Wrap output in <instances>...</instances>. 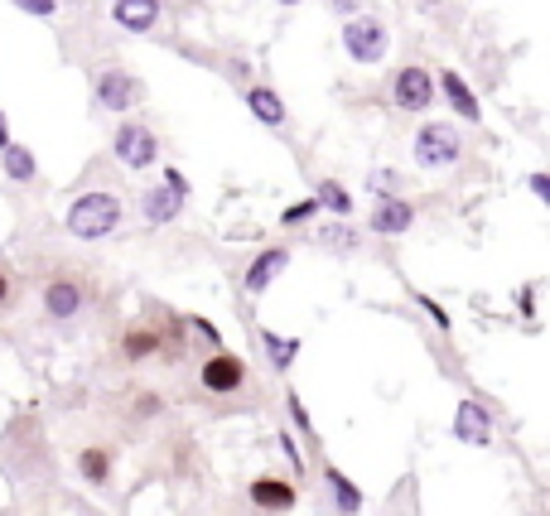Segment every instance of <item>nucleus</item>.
Returning <instances> with one entry per match:
<instances>
[{
  "instance_id": "obj_35",
  "label": "nucleus",
  "mask_w": 550,
  "mask_h": 516,
  "mask_svg": "<svg viewBox=\"0 0 550 516\" xmlns=\"http://www.w3.org/2000/svg\"><path fill=\"white\" fill-rule=\"evenodd\" d=\"M10 145V121H5V111H0V150Z\"/></svg>"
},
{
  "instance_id": "obj_11",
  "label": "nucleus",
  "mask_w": 550,
  "mask_h": 516,
  "mask_svg": "<svg viewBox=\"0 0 550 516\" xmlns=\"http://www.w3.org/2000/svg\"><path fill=\"white\" fill-rule=\"evenodd\" d=\"M44 314L58 319V324H68L73 314H83V285L68 280V275L49 280V285H44Z\"/></svg>"
},
{
  "instance_id": "obj_26",
  "label": "nucleus",
  "mask_w": 550,
  "mask_h": 516,
  "mask_svg": "<svg viewBox=\"0 0 550 516\" xmlns=\"http://www.w3.org/2000/svg\"><path fill=\"white\" fill-rule=\"evenodd\" d=\"M372 189H377V198H396V189H401V174L377 169V174H372Z\"/></svg>"
},
{
  "instance_id": "obj_21",
  "label": "nucleus",
  "mask_w": 550,
  "mask_h": 516,
  "mask_svg": "<svg viewBox=\"0 0 550 516\" xmlns=\"http://www.w3.org/2000/svg\"><path fill=\"white\" fill-rule=\"evenodd\" d=\"M314 203H319V208H329L333 218H353V193L343 189L338 179H324V184L314 189Z\"/></svg>"
},
{
  "instance_id": "obj_38",
  "label": "nucleus",
  "mask_w": 550,
  "mask_h": 516,
  "mask_svg": "<svg viewBox=\"0 0 550 516\" xmlns=\"http://www.w3.org/2000/svg\"><path fill=\"white\" fill-rule=\"evenodd\" d=\"M275 5H304V0H275Z\"/></svg>"
},
{
  "instance_id": "obj_36",
  "label": "nucleus",
  "mask_w": 550,
  "mask_h": 516,
  "mask_svg": "<svg viewBox=\"0 0 550 516\" xmlns=\"http://www.w3.org/2000/svg\"><path fill=\"white\" fill-rule=\"evenodd\" d=\"M5 299H10V275L0 271V304H5Z\"/></svg>"
},
{
  "instance_id": "obj_25",
  "label": "nucleus",
  "mask_w": 550,
  "mask_h": 516,
  "mask_svg": "<svg viewBox=\"0 0 550 516\" xmlns=\"http://www.w3.org/2000/svg\"><path fill=\"white\" fill-rule=\"evenodd\" d=\"M10 5H20V10L34 15V20H54L58 15V0H10Z\"/></svg>"
},
{
  "instance_id": "obj_12",
  "label": "nucleus",
  "mask_w": 550,
  "mask_h": 516,
  "mask_svg": "<svg viewBox=\"0 0 550 516\" xmlns=\"http://www.w3.org/2000/svg\"><path fill=\"white\" fill-rule=\"evenodd\" d=\"M372 232L377 237H401V232H411L415 222V208L406 198H377V208H372Z\"/></svg>"
},
{
  "instance_id": "obj_2",
  "label": "nucleus",
  "mask_w": 550,
  "mask_h": 516,
  "mask_svg": "<svg viewBox=\"0 0 550 516\" xmlns=\"http://www.w3.org/2000/svg\"><path fill=\"white\" fill-rule=\"evenodd\" d=\"M411 155L420 169H449V164L464 160V140H459V131H454L449 121H425V126L415 131Z\"/></svg>"
},
{
  "instance_id": "obj_19",
  "label": "nucleus",
  "mask_w": 550,
  "mask_h": 516,
  "mask_svg": "<svg viewBox=\"0 0 550 516\" xmlns=\"http://www.w3.org/2000/svg\"><path fill=\"white\" fill-rule=\"evenodd\" d=\"M261 348L271 353L275 372H290V367H295V357H300V338H280L275 328H261Z\"/></svg>"
},
{
  "instance_id": "obj_4",
  "label": "nucleus",
  "mask_w": 550,
  "mask_h": 516,
  "mask_svg": "<svg viewBox=\"0 0 550 516\" xmlns=\"http://www.w3.org/2000/svg\"><path fill=\"white\" fill-rule=\"evenodd\" d=\"M111 150H116V160L126 164V169H150V164H160V140H155L150 126H140V121H121L116 136H111Z\"/></svg>"
},
{
  "instance_id": "obj_18",
  "label": "nucleus",
  "mask_w": 550,
  "mask_h": 516,
  "mask_svg": "<svg viewBox=\"0 0 550 516\" xmlns=\"http://www.w3.org/2000/svg\"><path fill=\"white\" fill-rule=\"evenodd\" d=\"M0 164H5L10 184H29V179L39 174V164H34V150H29V145H15V140L0 150Z\"/></svg>"
},
{
  "instance_id": "obj_28",
  "label": "nucleus",
  "mask_w": 550,
  "mask_h": 516,
  "mask_svg": "<svg viewBox=\"0 0 550 516\" xmlns=\"http://www.w3.org/2000/svg\"><path fill=\"white\" fill-rule=\"evenodd\" d=\"M415 304H420V309H425V314H430V319H435L440 328H449V314H444V304H435V299L425 295V290H415Z\"/></svg>"
},
{
  "instance_id": "obj_29",
  "label": "nucleus",
  "mask_w": 550,
  "mask_h": 516,
  "mask_svg": "<svg viewBox=\"0 0 550 516\" xmlns=\"http://www.w3.org/2000/svg\"><path fill=\"white\" fill-rule=\"evenodd\" d=\"M189 328H193V333H198V338H208V343L218 348V328L208 324V319H189Z\"/></svg>"
},
{
  "instance_id": "obj_9",
  "label": "nucleus",
  "mask_w": 550,
  "mask_h": 516,
  "mask_svg": "<svg viewBox=\"0 0 550 516\" xmlns=\"http://www.w3.org/2000/svg\"><path fill=\"white\" fill-rule=\"evenodd\" d=\"M251 507H261V512H271V516H285L295 502H300V488L295 483H280V478H251Z\"/></svg>"
},
{
  "instance_id": "obj_1",
  "label": "nucleus",
  "mask_w": 550,
  "mask_h": 516,
  "mask_svg": "<svg viewBox=\"0 0 550 516\" xmlns=\"http://www.w3.org/2000/svg\"><path fill=\"white\" fill-rule=\"evenodd\" d=\"M121 227V198L107 189H92L83 198H73V208H68V232L78 237V242H102Z\"/></svg>"
},
{
  "instance_id": "obj_24",
  "label": "nucleus",
  "mask_w": 550,
  "mask_h": 516,
  "mask_svg": "<svg viewBox=\"0 0 550 516\" xmlns=\"http://www.w3.org/2000/svg\"><path fill=\"white\" fill-rule=\"evenodd\" d=\"M285 406H290V420H295V430H304V435H319V430H314V420H309V410H304V401L295 396V391L285 396Z\"/></svg>"
},
{
  "instance_id": "obj_5",
  "label": "nucleus",
  "mask_w": 550,
  "mask_h": 516,
  "mask_svg": "<svg viewBox=\"0 0 550 516\" xmlns=\"http://www.w3.org/2000/svg\"><path fill=\"white\" fill-rule=\"evenodd\" d=\"M92 92H97V107L121 111V116H126V111H131L140 97H145L140 78H136V73H126V68H107V73H97Z\"/></svg>"
},
{
  "instance_id": "obj_22",
  "label": "nucleus",
  "mask_w": 550,
  "mask_h": 516,
  "mask_svg": "<svg viewBox=\"0 0 550 516\" xmlns=\"http://www.w3.org/2000/svg\"><path fill=\"white\" fill-rule=\"evenodd\" d=\"M78 473H83L92 488H107V478H111V454H107V449H83V454H78Z\"/></svg>"
},
{
  "instance_id": "obj_23",
  "label": "nucleus",
  "mask_w": 550,
  "mask_h": 516,
  "mask_svg": "<svg viewBox=\"0 0 550 516\" xmlns=\"http://www.w3.org/2000/svg\"><path fill=\"white\" fill-rule=\"evenodd\" d=\"M319 242L329 246V251H358V237H353V227H343V222H333V227H319Z\"/></svg>"
},
{
  "instance_id": "obj_37",
  "label": "nucleus",
  "mask_w": 550,
  "mask_h": 516,
  "mask_svg": "<svg viewBox=\"0 0 550 516\" xmlns=\"http://www.w3.org/2000/svg\"><path fill=\"white\" fill-rule=\"evenodd\" d=\"M415 5H425V10H435V5H444V0H415Z\"/></svg>"
},
{
  "instance_id": "obj_3",
  "label": "nucleus",
  "mask_w": 550,
  "mask_h": 516,
  "mask_svg": "<svg viewBox=\"0 0 550 516\" xmlns=\"http://www.w3.org/2000/svg\"><path fill=\"white\" fill-rule=\"evenodd\" d=\"M386 44H391V34H386V25L372 20V15H353V20L343 25V54L353 58V63H382Z\"/></svg>"
},
{
  "instance_id": "obj_7",
  "label": "nucleus",
  "mask_w": 550,
  "mask_h": 516,
  "mask_svg": "<svg viewBox=\"0 0 550 516\" xmlns=\"http://www.w3.org/2000/svg\"><path fill=\"white\" fill-rule=\"evenodd\" d=\"M198 381H203V391H213V396H232V391L247 386V362L237 353H227V348H218V353L203 362Z\"/></svg>"
},
{
  "instance_id": "obj_14",
  "label": "nucleus",
  "mask_w": 550,
  "mask_h": 516,
  "mask_svg": "<svg viewBox=\"0 0 550 516\" xmlns=\"http://www.w3.org/2000/svg\"><path fill=\"white\" fill-rule=\"evenodd\" d=\"M440 92L449 97V107L459 111V121H483V102L473 97V87L454 68H440Z\"/></svg>"
},
{
  "instance_id": "obj_17",
  "label": "nucleus",
  "mask_w": 550,
  "mask_h": 516,
  "mask_svg": "<svg viewBox=\"0 0 550 516\" xmlns=\"http://www.w3.org/2000/svg\"><path fill=\"white\" fill-rule=\"evenodd\" d=\"M324 483H329V492H333V512L358 516L362 488H358V483H348V473H343V468H324Z\"/></svg>"
},
{
  "instance_id": "obj_34",
  "label": "nucleus",
  "mask_w": 550,
  "mask_h": 516,
  "mask_svg": "<svg viewBox=\"0 0 550 516\" xmlns=\"http://www.w3.org/2000/svg\"><path fill=\"white\" fill-rule=\"evenodd\" d=\"M522 314H526V319L536 314V290H531V285H526V290H522Z\"/></svg>"
},
{
  "instance_id": "obj_8",
  "label": "nucleus",
  "mask_w": 550,
  "mask_h": 516,
  "mask_svg": "<svg viewBox=\"0 0 550 516\" xmlns=\"http://www.w3.org/2000/svg\"><path fill=\"white\" fill-rule=\"evenodd\" d=\"M454 439L459 444H493V415H488V406H478V401H459V410H454Z\"/></svg>"
},
{
  "instance_id": "obj_15",
  "label": "nucleus",
  "mask_w": 550,
  "mask_h": 516,
  "mask_svg": "<svg viewBox=\"0 0 550 516\" xmlns=\"http://www.w3.org/2000/svg\"><path fill=\"white\" fill-rule=\"evenodd\" d=\"M140 208H145V222H150V227H165V222H174L184 213V198L174 189H165V184H155V189H145V203H140Z\"/></svg>"
},
{
  "instance_id": "obj_13",
  "label": "nucleus",
  "mask_w": 550,
  "mask_h": 516,
  "mask_svg": "<svg viewBox=\"0 0 550 516\" xmlns=\"http://www.w3.org/2000/svg\"><path fill=\"white\" fill-rule=\"evenodd\" d=\"M111 20L126 29V34H150L160 25V0H116L111 5Z\"/></svg>"
},
{
  "instance_id": "obj_30",
  "label": "nucleus",
  "mask_w": 550,
  "mask_h": 516,
  "mask_svg": "<svg viewBox=\"0 0 550 516\" xmlns=\"http://www.w3.org/2000/svg\"><path fill=\"white\" fill-rule=\"evenodd\" d=\"M165 189H174L179 198H189V184H184V174H179V169H165Z\"/></svg>"
},
{
  "instance_id": "obj_33",
  "label": "nucleus",
  "mask_w": 550,
  "mask_h": 516,
  "mask_svg": "<svg viewBox=\"0 0 550 516\" xmlns=\"http://www.w3.org/2000/svg\"><path fill=\"white\" fill-rule=\"evenodd\" d=\"M280 449H285V459H290V468L300 473V449H295V439H290V435H280Z\"/></svg>"
},
{
  "instance_id": "obj_10",
  "label": "nucleus",
  "mask_w": 550,
  "mask_h": 516,
  "mask_svg": "<svg viewBox=\"0 0 550 516\" xmlns=\"http://www.w3.org/2000/svg\"><path fill=\"white\" fill-rule=\"evenodd\" d=\"M285 266H290V251H285V246H266V251L247 266V275H242V290H247V295H266L275 285V275L285 271Z\"/></svg>"
},
{
  "instance_id": "obj_16",
  "label": "nucleus",
  "mask_w": 550,
  "mask_h": 516,
  "mask_svg": "<svg viewBox=\"0 0 550 516\" xmlns=\"http://www.w3.org/2000/svg\"><path fill=\"white\" fill-rule=\"evenodd\" d=\"M247 107L261 126H285V102H280V92L266 87V82H256V87L247 92Z\"/></svg>"
},
{
  "instance_id": "obj_27",
  "label": "nucleus",
  "mask_w": 550,
  "mask_h": 516,
  "mask_svg": "<svg viewBox=\"0 0 550 516\" xmlns=\"http://www.w3.org/2000/svg\"><path fill=\"white\" fill-rule=\"evenodd\" d=\"M314 213H319V203H314V198H304V203H295V208H285V213H280V222H285V227H295V222L314 218Z\"/></svg>"
},
{
  "instance_id": "obj_31",
  "label": "nucleus",
  "mask_w": 550,
  "mask_h": 516,
  "mask_svg": "<svg viewBox=\"0 0 550 516\" xmlns=\"http://www.w3.org/2000/svg\"><path fill=\"white\" fill-rule=\"evenodd\" d=\"M333 15L353 20V15H362V0H333Z\"/></svg>"
},
{
  "instance_id": "obj_32",
  "label": "nucleus",
  "mask_w": 550,
  "mask_h": 516,
  "mask_svg": "<svg viewBox=\"0 0 550 516\" xmlns=\"http://www.w3.org/2000/svg\"><path fill=\"white\" fill-rule=\"evenodd\" d=\"M526 184H531V193H536L541 203H550V179H546V174H531Z\"/></svg>"
},
{
  "instance_id": "obj_20",
  "label": "nucleus",
  "mask_w": 550,
  "mask_h": 516,
  "mask_svg": "<svg viewBox=\"0 0 550 516\" xmlns=\"http://www.w3.org/2000/svg\"><path fill=\"white\" fill-rule=\"evenodd\" d=\"M121 353L131 357V362H145V357L165 353V338H160L155 328H131V333L121 338Z\"/></svg>"
},
{
  "instance_id": "obj_6",
  "label": "nucleus",
  "mask_w": 550,
  "mask_h": 516,
  "mask_svg": "<svg viewBox=\"0 0 550 516\" xmlns=\"http://www.w3.org/2000/svg\"><path fill=\"white\" fill-rule=\"evenodd\" d=\"M391 102L401 111H425L435 102V73L420 68V63H406V68L391 78Z\"/></svg>"
}]
</instances>
